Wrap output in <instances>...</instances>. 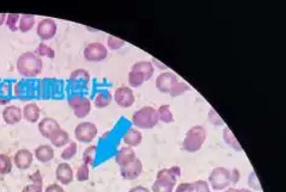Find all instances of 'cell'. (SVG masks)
Segmentation results:
<instances>
[{
	"instance_id": "6da1fadb",
	"label": "cell",
	"mask_w": 286,
	"mask_h": 192,
	"mask_svg": "<svg viewBox=\"0 0 286 192\" xmlns=\"http://www.w3.org/2000/svg\"><path fill=\"white\" fill-rule=\"evenodd\" d=\"M17 71L24 78H35L41 74L43 68V62L35 53L25 51L20 54L16 63Z\"/></svg>"
},
{
	"instance_id": "7a4b0ae2",
	"label": "cell",
	"mask_w": 286,
	"mask_h": 192,
	"mask_svg": "<svg viewBox=\"0 0 286 192\" xmlns=\"http://www.w3.org/2000/svg\"><path fill=\"white\" fill-rule=\"evenodd\" d=\"M181 176V169L178 166L163 169L158 171L157 178L152 184V192H174L177 178Z\"/></svg>"
},
{
	"instance_id": "3957f363",
	"label": "cell",
	"mask_w": 286,
	"mask_h": 192,
	"mask_svg": "<svg viewBox=\"0 0 286 192\" xmlns=\"http://www.w3.org/2000/svg\"><path fill=\"white\" fill-rule=\"evenodd\" d=\"M206 139H207V133L206 129L201 125H194L186 133L185 140L182 142V148L188 153H195L201 149Z\"/></svg>"
},
{
	"instance_id": "277c9868",
	"label": "cell",
	"mask_w": 286,
	"mask_h": 192,
	"mask_svg": "<svg viewBox=\"0 0 286 192\" xmlns=\"http://www.w3.org/2000/svg\"><path fill=\"white\" fill-rule=\"evenodd\" d=\"M132 122L139 129H152L160 122L158 121L157 110L152 106H143L134 112L132 116Z\"/></svg>"
},
{
	"instance_id": "5b68a950",
	"label": "cell",
	"mask_w": 286,
	"mask_h": 192,
	"mask_svg": "<svg viewBox=\"0 0 286 192\" xmlns=\"http://www.w3.org/2000/svg\"><path fill=\"white\" fill-rule=\"evenodd\" d=\"M209 185L213 190L223 191L226 190L231 184L230 179V171L225 167H216L212 170V172L209 176Z\"/></svg>"
},
{
	"instance_id": "8992f818",
	"label": "cell",
	"mask_w": 286,
	"mask_h": 192,
	"mask_svg": "<svg viewBox=\"0 0 286 192\" xmlns=\"http://www.w3.org/2000/svg\"><path fill=\"white\" fill-rule=\"evenodd\" d=\"M68 105L73 110V114L75 117L84 118L90 114L91 111V102L90 99L84 97L82 94H72L67 99Z\"/></svg>"
},
{
	"instance_id": "52a82bcc",
	"label": "cell",
	"mask_w": 286,
	"mask_h": 192,
	"mask_svg": "<svg viewBox=\"0 0 286 192\" xmlns=\"http://www.w3.org/2000/svg\"><path fill=\"white\" fill-rule=\"evenodd\" d=\"M98 129L94 123L91 122H82L75 126L74 137L82 143H91L97 136Z\"/></svg>"
},
{
	"instance_id": "ba28073f",
	"label": "cell",
	"mask_w": 286,
	"mask_h": 192,
	"mask_svg": "<svg viewBox=\"0 0 286 192\" xmlns=\"http://www.w3.org/2000/svg\"><path fill=\"white\" fill-rule=\"evenodd\" d=\"M83 55H84V59L88 62H102L108 56V50L103 43L92 42L85 47Z\"/></svg>"
},
{
	"instance_id": "9c48e42d",
	"label": "cell",
	"mask_w": 286,
	"mask_h": 192,
	"mask_svg": "<svg viewBox=\"0 0 286 192\" xmlns=\"http://www.w3.org/2000/svg\"><path fill=\"white\" fill-rule=\"evenodd\" d=\"M58 25L53 18H43L41 19L36 27V35L42 41L51 40L57 35Z\"/></svg>"
},
{
	"instance_id": "30bf717a",
	"label": "cell",
	"mask_w": 286,
	"mask_h": 192,
	"mask_svg": "<svg viewBox=\"0 0 286 192\" xmlns=\"http://www.w3.org/2000/svg\"><path fill=\"white\" fill-rule=\"evenodd\" d=\"M114 101L116 102L120 108H131L136 102V97H134V92L128 86H120L116 88L115 93H114Z\"/></svg>"
},
{
	"instance_id": "8fae6325",
	"label": "cell",
	"mask_w": 286,
	"mask_h": 192,
	"mask_svg": "<svg viewBox=\"0 0 286 192\" xmlns=\"http://www.w3.org/2000/svg\"><path fill=\"white\" fill-rule=\"evenodd\" d=\"M141 172H143V163L138 157L131 161L129 164L125 165V166L120 167V174L126 180L137 179L140 177Z\"/></svg>"
},
{
	"instance_id": "7c38bea8",
	"label": "cell",
	"mask_w": 286,
	"mask_h": 192,
	"mask_svg": "<svg viewBox=\"0 0 286 192\" xmlns=\"http://www.w3.org/2000/svg\"><path fill=\"white\" fill-rule=\"evenodd\" d=\"M177 81L178 78L176 74L171 73V72H163L156 79V88L161 93H169Z\"/></svg>"
},
{
	"instance_id": "4fadbf2b",
	"label": "cell",
	"mask_w": 286,
	"mask_h": 192,
	"mask_svg": "<svg viewBox=\"0 0 286 192\" xmlns=\"http://www.w3.org/2000/svg\"><path fill=\"white\" fill-rule=\"evenodd\" d=\"M34 154L29 149H19L17 150L13 157V164L18 170L25 171L33 165Z\"/></svg>"
},
{
	"instance_id": "5bb4252c",
	"label": "cell",
	"mask_w": 286,
	"mask_h": 192,
	"mask_svg": "<svg viewBox=\"0 0 286 192\" xmlns=\"http://www.w3.org/2000/svg\"><path fill=\"white\" fill-rule=\"evenodd\" d=\"M55 178L61 185H70L74 179V173L71 165L67 163H61L58 165L55 170Z\"/></svg>"
},
{
	"instance_id": "9a60e30c",
	"label": "cell",
	"mask_w": 286,
	"mask_h": 192,
	"mask_svg": "<svg viewBox=\"0 0 286 192\" xmlns=\"http://www.w3.org/2000/svg\"><path fill=\"white\" fill-rule=\"evenodd\" d=\"M3 119L9 125L18 124L23 119L22 110L17 105H8L3 110Z\"/></svg>"
},
{
	"instance_id": "2e32d148",
	"label": "cell",
	"mask_w": 286,
	"mask_h": 192,
	"mask_svg": "<svg viewBox=\"0 0 286 192\" xmlns=\"http://www.w3.org/2000/svg\"><path fill=\"white\" fill-rule=\"evenodd\" d=\"M175 192H211V188L206 180H195L193 183L180 184Z\"/></svg>"
},
{
	"instance_id": "e0dca14e",
	"label": "cell",
	"mask_w": 286,
	"mask_h": 192,
	"mask_svg": "<svg viewBox=\"0 0 286 192\" xmlns=\"http://www.w3.org/2000/svg\"><path fill=\"white\" fill-rule=\"evenodd\" d=\"M50 141L51 145L54 147H57V148H61V147H65L67 146L68 143H70V135H68V133L66 130H64L63 128H58L55 129L53 133H51V135L49 136V139H48Z\"/></svg>"
},
{
	"instance_id": "ac0fdd59",
	"label": "cell",
	"mask_w": 286,
	"mask_h": 192,
	"mask_svg": "<svg viewBox=\"0 0 286 192\" xmlns=\"http://www.w3.org/2000/svg\"><path fill=\"white\" fill-rule=\"evenodd\" d=\"M58 128H60L59 122L51 117H44L41 119L39 123V133L44 137V139H49L51 133Z\"/></svg>"
},
{
	"instance_id": "d6986e66",
	"label": "cell",
	"mask_w": 286,
	"mask_h": 192,
	"mask_svg": "<svg viewBox=\"0 0 286 192\" xmlns=\"http://www.w3.org/2000/svg\"><path fill=\"white\" fill-rule=\"evenodd\" d=\"M131 71H134L137 72V73L141 74L143 78L145 79V81H149L150 79L153 77L154 67L152 62H150V61H138V62L133 65Z\"/></svg>"
},
{
	"instance_id": "ffe728a7",
	"label": "cell",
	"mask_w": 286,
	"mask_h": 192,
	"mask_svg": "<svg viewBox=\"0 0 286 192\" xmlns=\"http://www.w3.org/2000/svg\"><path fill=\"white\" fill-rule=\"evenodd\" d=\"M23 118L29 123H36L40 119L41 110L36 103H29L22 110Z\"/></svg>"
},
{
	"instance_id": "44dd1931",
	"label": "cell",
	"mask_w": 286,
	"mask_h": 192,
	"mask_svg": "<svg viewBox=\"0 0 286 192\" xmlns=\"http://www.w3.org/2000/svg\"><path fill=\"white\" fill-rule=\"evenodd\" d=\"M34 156L42 164L49 163V161L54 159V149L49 145H41L35 149Z\"/></svg>"
},
{
	"instance_id": "7402d4cb",
	"label": "cell",
	"mask_w": 286,
	"mask_h": 192,
	"mask_svg": "<svg viewBox=\"0 0 286 192\" xmlns=\"http://www.w3.org/2000/svg\"><path fill=\"white\" fill-rule=\"evenodd\" d=\"M136 153H134L133 148L131 147H122L121 149H119V152L115 155V163L119 165L120 167L125 166V165L129 164L131 161L136 159Z\"/></svg>"
},
{
	"instance_id": "603a6c76",
	"label": "cell",
	"mask_w": 286,
	"mask_h": 192,
	"mask_svg": "<svg viewBox=\"0 0 286 192\" xmlns=\"http://www.w3.org/2000/svg\"><path fill=\"white\" fill-rule=\"evenodd\" d=\"M143 141V135L137 128H129L123 135V142L126 143L127 147H131V148H134V147H138Z\"/></svg>"
},
{
	"instance_id": "cb8c5ba5",
	"label": "cell",
	"mask_w": 286,
	"mask_h": 192,
	"mask_svg": "<svg viewBox=\"0 0 286 192\" xmlns=\"http://www.w3.org/2000/svg\"><path fill=\"white\" fill-rule=\"evenodd\" d=\"M223 140L227 146L231 147L232 149H235L236 152H242V147H241L240 142L237 141L236 136L233 135V133L225 125L223 129Z\"/></svg>"
},
{
	"instance_id": "d4e9b609",
	"label": "cell",
	"mask_w": 286,
	"mask_h": 192,
	"mask_svg": "<svg viewBox=\"0 0 286 192\" xmlns=\"http://www.w3.org/2000/svg\"><path fill=\"white\" fill-rule=\"evenodd\" d=\"M157 116H158V121L167 123V124H170V123L175 122L174 114L171 112L170 105H168V104L162 105V106H160V108H158Z\"/></svg>"
},
{
	"instance_id": "484cf974",
	"label": "cell",
	"mask_w": 286,
	"mask_h": 192,
	"mask_svg": "<svg viewBox=\"0 0 286 192\" xmlns=\"http://www.w3.org/2000/svg\"><path fill=\"white\" fill-rule=\"evenodd\" d=\"M36 20L34 15H22L19 18L18 23V31L20 33H28L33 29L35 25Z\"/></svg>"
},
{
	"instance_id": "4316f807",
	"label": "cell",
	"mask_w": 286,
	"mask_h": 192,
	"mask_svg": "<svg viewBox=\"0 0 286 192\" xmlns=\"http://www.w3.org/2000/svg\"><path fill=\"white\" fill-rule=\"evenodd\" d=\"M112 101H113V95L110 94V92L102 91V92H98V93L95 95L94 103L97 109H105L108 105H110Z\"/></svg>"
},
{
	"instance_id": "83f0119b",
	"label": "cell",
	"mask_w": 286,
	"mask_h": 192,
	"mask_svg": "<svg viewBox=\"0 0 286 192\" xmlns=\"http://www.w3.org/2000/svg\"><path fill=\"white\" fill-rule=\"evenodd\" d=\"M70 80L71 81H83L85 85L89 84L90 81V74L87 70L84 68H78V70H74L72 72L70 75Z\"/></svg>"
},
{
	"instance_id": "f1b7e54d",
	"label": "cell",
	"mask_w": 286,
	"mask_h": 192,
	"mask_svg": "<svg viewBox=\"0 0 286 192\" xmlns=\"http://www.w3.org/2000/svg\"><path fill=\"white\" fill-rule=\"evenodd\" d=\"M35 54L40 57H49V59H54L55 57V51L53 50V48L48 46L44 42H41L39 46L36 47Z\"/></svg>"
},
{
	"instance_id": "f546056e",
	"label": "cell",
	"mask_w": 286,
	"mask_h": 192,
	"mask_svg": "<svg viewBox=\"0 0 286 192\" xmlns=\"http://www.w3.org/2000/svg\"><path fill=\"white\" fill-rule=\"evenodd\" d=\"M12 166L13 164L11 161V157L4 153L0 154V174H2V176H6V174L11 173Z\"/></svg>"
},
{
	"instance_id": "4dcf8cb0",
	"label": "cell",
	"mask_w": 286,
	"mask_h": 192,
	"mask_svg": "<svg viewBox=\"0 0 286 192\" xmlns=\"http://www.w3.org/2000/svg\"><path fill=\"white\" fill-rule=\"evenodd\" d=\"M97 150H98L97 146H94V145L89 146L88 148H85L84 153H83V156H82L83 164L88 165V166H90V165L94 164L96 154H97Z\"/></svg>"
},
{
	"instance_id": "1f68e13d",
	"label": "cell",
	"mask_w": 286,
	"mask_h": 192,
	"mask_svg": "<svg viewBox=\"0 0 286 192\" xmlns=\"http://www.w3.org/2000/svg\"><path fill=\"white\" fill-rule=\"evenodd\" d=\"M77 149H78V146H77V142L74 141H71L68 145L66 146V148H65L63 152H61V159L64 161H68L71 159H73L75 154H77Z\"/></svg>"
},
{
	"instance_id": "d6a6232c",
	"label": "cell",
	"mask_w": 286,
	"mask_h": 192,
	"mask_svg": "<svg viewBox=\"0 0 286 192\" xmlns=\"http://www.w3.org/2000/svg\"><path fill=\"white\" fill-rule=\"evenodd\" d=\"M19 18H20L19 13H9V15L6 16L5 24H6V26H8L10 30H11L12 33L18 31Z\"/></svg>"
},
{
	"instance_id": "836d02e7",
	"label": "cell",
	"mask_w": 286,
	"mask_h": 192,
	"mask_svg": "<svg viewBox=\"0 0 286 192\" xmlns=\"http://www.w3.org/2000/svg\"><path fill=\"white\" fill-rule=\"evenodd\" d=\"M144 82H145V79L143 78V75L137 73V72H134V71H129L128 84H129L131 87H134V88L140 87L141 85L144 84Z\"/></svg>"
},
{
	"instance_id": "e575fe53",
	"label": "cell",
	"mask_w": 286,
	"mask_h": 192,
	"mask_svg": "<svg viewBox=\"0 0 286 192\" xmlns=\"http://www.w3.org/2000/svg\"><path fill=\"white\" fill-rule=\"evenodd\" d=\"M189 90H191V87H189L186 82L177 81L176 84L173 86V88H171L170 92H169V94H170L171 97L175 98V97H178V95H182Z\"/></svg>"
},
{
	"instance_id": "d590c367",
	"label": "cell",
	"mask_w": 286,
	"mask_h": 192,
	"mask_svg": "<svg viewBox=\"0 0 286 192\" xmlns=\"http://www.w3.org/2000/svg\"><path fill=\"white\" fill-rule=\"evenodd\" d=\"M107 46H108L109 49H112V50H119L120 48H122L123 46H125V41H123L122 39H120V37L109 35L108 40H107Z\"/></svg>"
},
{
	"instance_id": "8d00e7d4",
	"label": "cell",
	"mask_w": 286,
	"mask_h": 192,
	"mask_svg": "<svg viewBox=\"0 0 286 192\" xmlns=\"http://www.w3.org/2000/svg\"><path fill=\"white\" fill-rule=\"evenodd\" d=\"M90 178V169H89L88 165L83 164L78 167L77 173H75V179L78 181H87Z\"/></svg>"
},
{
	"instance_id": "74e56055",
	"label": "cell",
	"mask_w": 286,
	"mask_h": 192,
	"mask_svg": "<svg viewBox=\"0 0 286 192\" xmlns=\"http://www.w3.org/2000/svg\"><path fill=\"white\" fill-rule=\"evenodd\" d=\"M207 118H209V122L211 123L212 125H215V126H225V123H224L223 118L220 117V116L218 115V112H217L215 109L210 110Z\"/></svg>"
},
{
	"instance_id": "f35d334b",
	"label": "cell",
	"mask_w": 286,
	"mask_h": 192,
	"mask_svg": "<svg viewBox=\"0 0 286 192\" xmlns=\"http://www.w3.org/2000/svg\"><path fill=\"white\" fill-rule=\"evenodd\" d=\"M248 185H249V187L253 188V190H256V191L263 190L260 181L257 179V176L255 174V172H251L249 174V177H248Z\"/></svg>"
},
{
	"instance_id": "ab89813d",
	"label": "cell",
	"mask_w": 286,
	"mask_h": 192,
	"mask_svg": "<svg viewBox=\"0 0 286 192\" xmlns=\"http://www.w3.org/2000/svg\"><path fill=\"white\" fill-rule=\"evenodd\" d=\"M22 192H43V188H42V185H36V184H29V185H25V186L23 187Z\"/></svg>"
},
{
	"instance_id": "60d3db41",
	"label": "cell",
	"mask_w": 286,
	"mask_h": 192,
	"mask_svg": "<svg viewBox=\"0 0 286 192\" xmlns=\"http://www.w3.org/2000/svg\"><path fill=\"white\" fill-rule=\"evenodd\" d=\"M29 179L32 180V183H33V184L43 185V179H42V176H41V172H40V171H35V173L32 174V176L29 177Z\"/></svg>"
},
{
	"instance_id": "b9f144b4",
	"label": "cell",
	"mask_w": 286,
	"mask_h": 192,
	"mask_svg": "<svg viewBox=\"0 0 286 192\" xmlns=\"http://www.w3.org/2000/svg\"><path fill=\"white\" fill-rule=\"evenodd\" d=\"M43 192H65V190L59 184H50L49 186L46 187V190Z\"/></svg>"
},
{
	"instance_id": "7bdbcfd3",
	"label": "cell",
	"mask_w": 286,
	"mask_h": 192,
	"mask_svg": "<svg viewBox=\"0 0 286 192\" xmlns=\"http://www.w3.org/2000/svg\"><path fill=\"white\" fill-rule=\"evenodd\" d=\"M241 178L240 171L237 169H233L232 171H230V179H231V184H237L239 183Z\"/></svg>"
},
{
	"instance_id": "ee69618b",
	"label": "cell",
	"mask_w": 286,
	"mask_h": 192,
	"mask_svg": "<svg viewBox=\"0 0 286 192\" xmlns=\"http://www.w3.org/2000/svg\"><path fill=\"white\" fill-rule=\"evenodd\" d=\"M128 192H151V191L147 187H144V186H141V185H138V186H134L131 188Z\"/></svg>"
},
{
	"instance_id": "f6af8a7d",
	"label": "cell",
	"mask_w": 286,
	"mask_h": 192,
	"mask_svg": "<svg viewBox=\"0 0 286 192\" xmlns=\"http://www.w3.org/2000/svg\"><path fill=\"white\" fill-rule=\"evenodd\" d=\"M6 13H4V12H0V26L2 25H4L5 24V22H6Z\"/></svg>"
},
{
	"instance_id": "bcb514c9",
	"label": "cell",
	"mask_w": 286,
	"mask_h": 192,
	"mask_svg": "<svg viewBox=\"0 0 286 192\" xmlns=\"http://www.w3.org/2000/svg\"><path fill=\"white\" fill-rule=\"evenodd\" d=\"M153 63H154V65H157L158 67L162 68V70H167V67L163 66V65H162V63L160 62V61H158L157 59H154V57H152V65H153Z\"/></svg>"
},
{
	"instance_id": "7dc6e473",
	"label": "cell",
	"mask_w": 286,
	"mask_h": 192,
	"mask_svg": "<svg viewBox=\"0 0 286 192\" xmlns=\"http://www.w3.org/2000/svg\"><path fill=\"white\" fill-rule=\"evenodd\" d=\"M235 192H253V191L248 190V188H236Z\"/></svg>"
},
{
	"instance_id": "c3c4849f",
	"label": "cell",
	"mask_w": 286,
	"mask_h": 192,
	"mask_svg": "<svg viewBox=\"0 0 286 192\" xmlns=\"http://www.w3.org/2000/svg\"><path fill=\"white\" fill-rule=\"evenodd\" d=\"M236 188L235 187H227L226 190H224L223 192H235Z\"/></svg>"
}]
</instances>
